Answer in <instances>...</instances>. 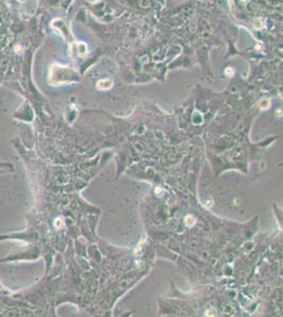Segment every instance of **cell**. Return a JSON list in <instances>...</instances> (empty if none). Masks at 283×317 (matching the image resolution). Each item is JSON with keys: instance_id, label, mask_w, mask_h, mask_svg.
<instances>
[{"instance_id": "2", "label": "cell", "mask_w": 283, "mask_h": 317, "mask_svg": "<svg viewBox=\"0 0 283 317\" xmlns=\"http://www.w3.org/2000/svg\"><path fill=\"white\" fill-rule=\"evenodd\" d=\"M185 223L187 226H193L195 223V218L191 215H188V216L185 218Z\"/></svg>"}, {"instance_id": "3", "label": "cell", "mask_w": 283, "mask_h": 317, "mask_svg": "<svg viewBox=\"0 0 283 317\" xmlns=\"http://www.w3.org/2000/svg\"><path fill=\"white\" fill-rule=\"evenodd\" d=\"M269 105H270L269 104V101H268V99H266V98H265V99H262V101L259 103V106H260V108L261 109H264V110L268 108V107H269Z\"/></svg>"}, {"instance_id": "1", "label": "cell", "mask_w": 283, "mask_h": 317, "mask_svg": "<svg viewBox=\"0 0 283 317\" xmlns=\"http://www.w3.org/2000/svg\"><path fill=\"white\" fill-rule=\"evenodd\" d=\"M112 87V82L110 79H101L97 82V89L99 90H107Z\"/></svg>"}]
</instances>
